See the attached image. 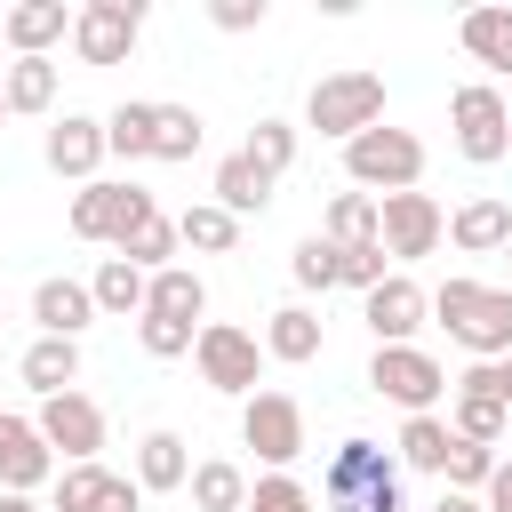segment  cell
<instances>
[{
	"instance_id": "6da1fadb",
	"label": "cell",
	"mask_w": 512,
	"mask_h": 512,
	"mask_svg": "<svg viewBox=\"0 0 512 512\" xmlns=\"http://www.w3.org/2000/svg\"><path fill=\"white\" fill-rule=\"evenodd\" d=\"M432 320L472 352V360H504L512 352V288H488V280H440L432 288Z\"/></svg>"
},
{
	"instance_id": "7a4b0ae2",
	"label": "cell",
	"mask_w": 512,
	"mask_h": 512,
	"mask_svg": "<svg viewBox=\"0 0 512 512\" xmlns=\"http://www.w3.org/2000/svg\"><path fill=\"white\" fill-rule=\"evenodd\" d=\"M344 176L360 184V192H376V200H392V192H416V176H424V144L408 136V128H360L352 144H344Z\"/></svg>"
},
{
	"instance_id": "3957f363",
	"label": "cell",
	"mask_w": 512,
	"mask_h": 512,
	"mask_svg": "<svg viewBox=\"0 0 512 512\" xmlns=\"http://www.w3.org/2000/svg\"><path fill=\"white\" fill-rule=\"evenodd\" d=\"M304 120H312L320 136H344V144H352L360 128L384 120V80H376V72H328V80H312Z\"/></svg>"
},
{
	"instance_id": "277c9868",
	"label": "cell",
	"mask_w": 512,
	"mask_h": 512,
	"mask_svg": "<svg viewBox=\"0 0 512 512\" xmlns=\"http://www.w3.org/2000/svg\"><path fill=\"white\" fill-rule=\"evenodd\" d=\"M448 128H456V152H464L472 168H488V160L512 152V104H504L488 80H472V88L448 96Z\"/></svg>"
},
{
	"instance_id": "5b68a950",
	"label": "cell",
	"mask_w": 512,
	"mask_h": 512,
	"mask_svg": "<svg viewBox=\"0 0 512 512\" xmlns=\"http://www.w3.org/2000/svg\"><path fill=\"white\" fill-rule=\"evenodd\" d=\"M152 208H160V200H152L144 184H80V192H72V240H112V248H120Z\"/></svg>"
},
{
	"instance_id": "8992f818",
	"label": "cell",
	"mask_w": 512,
	"mask_h": 512,
	"mask_svg": "<svg viewBox=\"0 0 512 512\" xmlns=\"http://www.w3.org/2000/svg\"><path fill=\"white\" fill-rule=\"evenodd\" d=\"M368 392L400 400L408 416H432V400L448 392V376H440V360L416 352V344H376V360H368Z\"/></svg>"
},
{
	"instance_id": "52a82bcc",
	"label": "cell",
	"mask_w": 512,
	"mask_h": 512,
	"mask_svg": "<svg viewBox=\"0 0 512 512\" xmlns=\"http://www.w3.org/2000/svg\"><path fill=\"white\" fill-rule=\"evenodd\" d=\"M192 360H200V384H208V392H240V400H256V368H264V352H256L248 328L208 320L200 344H192Z\"/></svg>"
},
{
	"instance_id": "ba28073f",
	"label": "cell",
	"mask_w": 512,
	"mask_h": 512,
	"mask_svg": "<svg viewBox=\"0 0 512 512\" xmlns=\"http://www.w3.org/2000/svg\"><path fill=\"white\" fill-rule=\"evenodd\" d=\"M136 32H144V8H136V0H88V8H72V48H80V64H128Z\"/></svg>"
},
{
	"instance_id": "9c48e42d",
	"label": "cell",
	"mask_w": 512,
	"mask_h": 512,
	"mask_svg": "<svg viewBox=\"0 0 512 512\" xmlns=\"http://www.w3.org/2000/svg\"><path fill=\"white\" fill-rule=\"evenodd\" d=\"M440 232H448V216H440V200L432 192H392V200H376V240H384V256H432L440 248Z\"/></svg>"
},
{
	"instance_id": "30bf717a",
	"label": "cell",
	"mask_w": 512,
	"mask_h": 512,
	"mask_svg": "<svg viewBox=\"0 0 512 512\" xmlns=\"http://www.w3.org/2000/svg\"><path fill=\"white\" fill-rule=\"evenodd\" d=\"M240 440H248L272 472H288V464L304 456V408H296L288 392H256V400L240 408Z\"/></svg>"
},
{
	"instance_id": "8fae6325",
	"label": "cell",
	"mask_w": 512,
	"mask_h": 512,
	"mask_svg": "<svg viewBox=\"0 0 512 512\" xmlns=\"http://www.w3.org/2000/svg\"><path fill=\"white\" fill-rule=\"evenodd\" d=\"M400 472H392V456L376 448V440H344L336 456H328V472H320V504L328 512H352L360 496H376V488H392Z\"/></svg>"
},
{
	"instance_id": "7c38bea8",
	"label": "cell",
	"mask_w": 512,
	"mask_h": 512,
	"mask_svg": "<svg viewBox=\"0 0 512 512\" xmlns=\"http://www.w3.org/2000/svg\"><path fill=\"white\" fill-rule=\"evenodd\" d=\"M40 440L48 448H64V464H96V448H104V408L88 400V392H56V400H40Z\"/></svg>"
},
{
	"instance_id": "4fadbf2b",
	"label": "cell",
	"mask_w": 512,
	"mask_h": 512,
	"mask_svg": "<svg viewBox=\"0 0 512 512\" xmlns=\"http://www.w3.org/2000/svg\"><path fill=\"white\" fill-rule=\"evenodd\" d=\"M424 312H432V296H424L408 272H384V288H368V296H360V320H368V336H376V344H408V336L424 328Z\"/></svg>"
},
{
	"instance_id": "5bb4252c",
	"label": "cell",
	"mask_w": 512,
	"mask_h": 512,
	"mask_svg": "<svg viewBox=\"0 0 512 512\" xmlns=\"http://www.w3.org/2000/svg\"><path fill=\"white\" fill-rule=\"evenodd\" d=\"M48 472H56V448L40 440V424H24V416H0V488L32 496Z\"/></svg>"
},
{
	"instance_id": "9a60e30c",
	"label": "cell",
	"mask_w": 512,
	"mask_h": 512,
	"mask_svg": "<svg viewBox=\"0 0 512 512\" xmlns=\"http://www.w3.org/2000/svg\"><path fill=\"white\" fill-rule=\"evenodd\" d=\"M40 152H48V168H56V176H96V160H104L112 144H104V120L64 112V120L48 128V144H40Z\"/></svg>"
},
{
	"instance_id": "2e32d148",
	"label": "cell",
	"mask_w": 512,
	"mask_h": 512,
	"mask_svg": "<svg viewBox=\"0 0 512 512\" xmlns=\"http://www.w3.org/2000/svg\"><path fill=\"white\" fill-rule=\"evenodd\" d=\"M32 320H40V336H72V344H80V328L96 320L88 280H40V288H32Z\"/></svg>"
},
{
	"instance_id": "e0dca14e",
	"label": "cell",
	"mask_w": 512,
	"mask_h": 512,
	"mask_svg": "<svg viewBox=\"0 0 512 512\" xmlns=\"http://www.w3.org/2000/svg\"><path fill=\"white\" fill-rule=\"evenodd\" d=\"M272 184H280V176L256 168L248 152H224V160H216V208H224V216H256V208L272 200Z\"/></svg>"
},
{
	"instance_id": "ac0fdd59",
	"label": "cell",
	"mask_w": 512,
	"mask_h": 512,
	"mask_svg": "<svg viewBox=\"0 0 512 512\" xmlns=\"http://www.w3.org/2000/svg\"><path fill=\"white\" fill-rule=\"evenodd\" d=\"M64 32H72L64 0H16V8H8V48H16V56H48Z\"/></svg>"
},
{
	"instance_id": "d6986e66",
	"label": "cell",
	"mask_w": 512,
	"mask_h": 512,
	"mask_svg": "<svg viewBox=\"0 0 512 512\" xmlns=\"http://www.w3.org/2000/svg\"><path fill=\"white\" fill-rule=\"evenodd\" d=\"M88 296H96V312H112V320H144V296H152V272H136L128 256H104L96 264V280H88Z\"/></svg>"
},
{
	"instance_id": "ffe728a7",
	"label": "cell",
	"mask_w": 512,
	"mask_h": 512,
	"mask_svg": "<svg viewBox=\"0 0 512 512\" xmlns=\"http://www.w3.org/2000/svg\"><path fill=\"white\" fill-rule=\"evenodd\" d=\"M456 40H464V56H472V64L512 72V8H464Z\"/></svg>"
},
{
	"instance_id": "44dd1931",
	"label": "cell",
	"mask_w": 512,
	"mask_h": 512,
	"mask_svg": "<svg viewBox=\"0 0 512 512\" xmlns=\"http://www.w3.org/2000/svg\"><path fill=\"white\" fill-rule=\"evenodd\" d=\"M24 384H32L40 400L72 392V384H80V344H72V336H40V344L24 352Z\"/></svg>"
},
{
	"instance_id": "7402d4cb",
	"label": "cell",
	"mask_w": 512,
	"mask_h": 512,
	"mask_svg": "<svg viewBox=\"0 0 512 512\" xmlns=\"http://www.w3.org/2000/svg\"><path fill=\"white\" fill-rule=\"evenodd\" d=\"M448 240H456L464 256H488V248L512 240V208H504V200H464V208L448 216Z\"/></svg>"
},
{
	"instance_id": "603a6c76",
	"label": "cell",
	"mask_w": 512,
	"mask_h": 512,
	"mask_svg": "<svg viewBox=\"0 0 512 512\" xmlns=\"http://www.w3.org/2000/svg\"><path fill=\"white\" fill-rule=\"evenodd\" d=\"M184 480H192L184 432H144L136 440V488H184Z\"/></svg>"
},
{
	"instance_id": "cb8c5ba5",
	"label": "cell",
	"mask_w": 512,
	"mask_h": 512,
	"mask_svg": "<svg viewBox=\"0 0 512 512\" xmlns=\"http://www.w3.org/2000/svg\"><path fill=\"white\" fill-rule=\"evenodd\" d=\"M264 352H272V360H288V368L320 360V320H312L304 304H280V312H272V328H264Z\"/></svg>"
},
{
	"instance_id": "d4e9b609",
	"label": "cell",
	"mask_w": 512,
	"mask_h": 512,
	"mask_svg": "<svg viewBox=\"0 0 512 512\" xmlns=\"http://www.w3.org/2000/svg\"><path fill=\"white\" fill-rule=\"evenodd\" d=\"M192 504L200 512H248V472L240 464H224V456H208V464H192Z\"/></svg>"
},
{
	"instance_id": "484cf974",
	"label": "cell",
	"mask_w": 512,
	"mask_h": 512,
	"mask_svg": "<svg viewBox=\"0 0 512 512\" xmlns=\"http://www.w3.org/2000/svg\"><path fill=\"white\" fill-rule=\"evenodd\" d=\"M0 96H8V112H48L56 104V64L48 56H16L8 80H0Z\"/></svg>"
},
{
	"instance_id": "4316f807",
	"label": "cell",
	"mask_w": 512,
	"mask_h": 512,
	"mask_svg": "<svg viewBox=\"0 0 512 512\" xmlns=\"http://www.w3.org/2000/svg\"><path fill=\"white\" fill-rule=\"evenodd\" d=\"M152 128H160V104H112V120H104V144L120 152V160H152Z\"/></svg>"
},
{
	"instance_id": "83f0119b",
	"label": "cell",
	"mask_w": 512,
	"mask_h": 512,
	"mask_svg": "<svg viewBox=\"0 0 512 512\" xmlns=\"http://www.w3.org/2000/svg\"><path fill=\"white\" fill-rule=\"evenodd\" d=\"M144 312H168V320H200V312H208V288H200V272H184V264L152 272V296H144Z\"/></svg>"
},
{
	"instance_id": "f1b7e54d",
	"label": "cell",
	"mask_w": 512,
	"mask_h": 512,
	"mask_svg": "<svg viewBox=\"0 0 512 512\" xmlns=\"http://www.w3.org/2000/svg\"><path fill=\"white\" fill-rule=\"evenodd\" d=\"M176 240H184V248L224 256V248H240V216H224L216 200H200V208H184V216H176Z\"/></svg>"
},
{
	"instance_id": "f546056e",
	"label": "cell",
	"mask_w": 512,
	"mask_h": 512,
	"mask_svg": "<svg viewBox=\"0 0 512 512\" xmlns=\"http://www.w3.org/2000/svg\"><path fill=\"white\" fill-rule=\"evenodd\" d=\"M176 248H184V240H176V216H160V208L120 240V256H128L136 272H168V256H176Z\"/></svg>"
},
{
	"instance_id": "4dcf8cb0",
	"label": "cell",
	"mask_w": 512,
	"mask_h": 512,
	"mask_svg": "<svg viewBox=\"0 0 512 512\" xmlns=\"http://www.w3.org/2000/svg\"><path fill=\"white\" fill-rule=\"evenodd\" d=\"M288 272H296V288H344V248L328 240V232H312V240H296V256H288Z\"/></svg>"
},
{
	"instance_id": "1f68e13d",
	"label": "cell",
	"mask_w": 512,
	"mask_h": 512,
	"mask_svg": "<svg viewBox=\"0 0 512 512\" xmlns=\"http://www.w3.org/2000/svg\"><path fill=\"white\" fill-rule=\"evenodd\" d=\"M504 424H512V400L456 392V416H448V432H456V440H480V448H496V440H504Z\"/></svg>"
},
{
	"instance_id": "d6a6232c",
	"label": "cell",
	"mask_w": 512,
	"mask_h": 512,
	"mask_svg": "<svg viewBox=\"0 0 512 512\" xmlns=\"http://www.w3.org/2000/svg\"><path fill=\"white\" fill-rule=\"evenodd\" d=\"M320 232H328L336 248H360V240H376V192H336Z\"/></svg>"
},
{
	"instance_id": "836d02e7",
	"label": "cell",
	"mask_w": 512,
	"mask_h": 512,
	"mask_svg": "<svg viewBox=\"0 0 512 512\" xmlns=\"http://www.w3.org/2000/svg\"><path fill=\"white\" fill-rule=\"evenodd\" d=\"M496 464H504L496 448H480V440H448V464H440V480H448L456 496H480V488L496 480Z\"/></svg>"
},
{
	"instance_id": "e575fe53",
	"label": "cell",
	"mask_w": 512,
	"mask_h": 512,
	"mask_svg": "<svg viewBox=\"0 0 512 512\" xmlns=\"http://www.w3.org/2000/svg\"><path fill=\"white\" fill-rule=\"evenodd\" d=\"M200 112L192 104H160V128H152V160H192L200 152Z\"/></svg>"
},
{
	"instance_id": "d590c367",
	"label": "cell",
	"mask_w": 512,
	"mask_h": 512,
	"mask_svg": "<svg viewBox=\"0 0 512 512\" xmlns=\"http://www.w3.org/2000/svg\"><path fill=\"white\" fill-rule=\"evenodd\" d=\"M448 440H456V432H448L440 416H408V424H400V464L440 472V464H448Z\"/></svg>"
},
{
	"instance_id": "8d00e7d4",
	"label": "cell",
	"mask_w": 512,
	"mask_h": 512,
	"mask_svg": "<svg viewBox=\"0 0 512 512\" xmlns=\"http://www.w3.org/2000/svg\"><path fill=\"white\" fill-rule=\"evenodd\" d=\"M136 344H144L152 360H184V352L200 344V328H192V320H168V312H144V320H136Z\"/></svg>"
},
{
	"instance_id": "74e56055",
	"label": "cell",
	"mask_w": 512,
	"mask_h": 512,
	"mask_svg": "<svg viewBox=\"0 0 512 512\" xmlns=\"http://www.w3.org/2000/svg\"><path fill=\"white\" fill-rule=\"evenodd\" d=\"M256 168H272V176H288V160H296V128L288 120H256V136L240 144Z\"/></svg>"
},
{
	"instance_id": "f35d334b",
	"label": "cell",
	"mask_w": 512,
	"mask_h": 512,
	"mask_svg": "<svg viewBox=\"0 0 512 512\" xmlns=\"http://www.w3.org/2000/svg\"><path fill=\"white\" fill-rule=\"evenodd\" d=\"M104 464H64L56 472V512H96V496H104Z\"/></svg>"
},
{
	"instance_id": "ab89813d",
	"label": "cell",
	"mask_w": 512,
	"mask_h": 512,
	"mask_svg": "<svg viewBox=\"0 0 512 512\" xmlns=\"http://www.w3.org/2000/svg\"><path fill=\"white\" fill-rule=\"evenodd\" d=\"M248 512H312V488L288 480V472H264V480L248 488Z\"/></svg>"
},
{
	"instance_id": "60d3db41",
	"label": "cell",
	"mask_w": 512,
	"mask_h": 512,
	"mask_svg": "<svg viewBox=\"0 0 512 512\" xmlns=\"http://www.w3.org/2000/svg\"><path fill=\"white\" fill-rule=\"evenodd\" d=\"M344 288H384V240H360V248H344Z\"/></svg>"
},
{
	"instance_id": "b9f144b4",
	"label": "cell",
	"mask_w": 512,
	"mask_h": 512,
	"mask_svg": "<svg viewBox=\"0 0 512 512\" xmlns=\"http://www.w3.org/2000/svg\"><path fill=\"white\" fill-rule=\"evenodd\" d=\"M208 24L216 32H256L264 24V0H208Z\"/></svg>"
},
{
	"instance_id": "7bdbcfd3",
	"label": "cell",
	"mask_w": 512,
	"mask_h": 512,
	"mask_svg": "<svg viewBox=\"0 0 512 512\" xmlns=\"http://www.w3.org/2000/svg\"><path fill=\"white\" fill-rule=\"evenodd\" d=\"M136 504H144V488H136V480H120V472H112V480H104V496H96V512H136Z\"/></svg>"
},
{
	"instance_id": "ee69618b",
	"label": "cell",
	"mask_w": 512,
	"mask_h": 512,
	"mask_svg": "<svg viewBox=\"0 0 512 512\" xmlns=\"http://www.w3.org/2000/svg\"><path fill=\"white\" fill-rule=\"evenodd\" d=\"M480 504H488V512H512V456L496 464V480H488V496H480Z\"/></svg>"
},
{
	"instance_id": "f6af8a7d",
	"label": "cell",
	"mask_w": 512,
	"mask_h": 512,
	"mask_svg": "<svg viewBox=\"0 0 512 512\" xmlns=\"http://www.w3.org/2000/svg\"><path fill=\"white\" fill-rule=\"evenodd\" d=\"M352 512H408V504H400V480H392V488H376V496H360Z\"/></svg>"
},
{
	"instance_id": "bcb514c9",
	"label": "cell",
	"mask_w": 512,
	"mask_h": 512,
	"mask_svg": "<svg viewBox=\"0 0 512 512\" xmlns=\"http://www.w3.org/2000/svg\"><path fill=\"white\" fill-rule=\"evenodd\" d=\"M432 512H488V504H480V496H456V488H448V496H440Z\"/></svg>"
},
{
	"instance_id": "7dc6e473",
	"label": "cell",
	"mask_w": 512,
	"mask_h": 512,
	"mask_svg": "<svg viewBox=\"0 0 512 512\" xmlns=\"http://www.w3.org/2000/svg\"><path fill=\"white\" fill-rule=\"evenodd\" d=\"M0 512H32V496H16V488H0Z\"/></svg>"
},
{
	"instance_id": "c3c4849f",
	"label": "cell",
	"mask_w": 512,
	"mask_h": 512,
	"mask_svg": "<svg viewBox=\"0 0 512 512\" xmlns=\"http://www.w3.org/2000/svg\"><path fill=\"white\" fill-rule=\"evenodd\" d=\"M0 40H8V8H0Z\"/></svg>"
},
{
	"instance_id": "681fc988",
	"label": "cell",
	"mask_w": 512,
	"mask_h": 512,
	"mask_svg": "<svg viewBox=\"0 0 512 512\" xmlns=\"http://www.w3.org/2000/svg\"><path fill=\"white\" fill-rule=\"evenodd\" d=\"M0 120H8V96H0Z\"/></svg>"
},
{
	"instance_id": "f907efd6",
	"label": "cell",
	"mask_w": 512,
	"mask_h": 512,
	"mask_svg": "<svg viewBox=\"0 0 512 512\" xmlns=\"http://www.w3.org/2000/svg\"><path fill=\"white\" fill-rule=\"evenodd\" d=\"M504 256H512V240H504Z\"/></svg>"
},
{
	"instance_id": "816d5d0a",
	"label": "cell",
	"mask_w": 512,
	"mask_h": 512,
	"mask_svg": "<svg viewBox=\"0 0 512 512\" xmlns=\"http://www.w3.org/2000/svg\"><path fill=\"white\" fill-rule=\"evenodd\" d=\"M504 368H512V352H504Z\"/></svg>"
},
{
	"instance_id": "f5cc1de1",
	"label": "cell",
	"mask_w": 512,
	"mask_h": 512,
	"mask_svg": "<svg viewBox=\"0 0 512 512\" xmlns=\"http://www.w3.org/2000/svg\"><path fill=\"white\" fill-rule=\"evenodd\" d=\"M0 320H8V312H0Z\"/></svg>"
}]
</instances>
